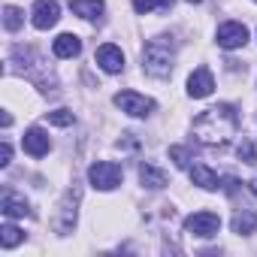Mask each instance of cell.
I'll use <instances>...</instances> for the list:
<instances>
[{"mask_svg":"<svg viewBox=\"0 0 257 257\" xmlns=\"http://www.w3.org/2000/svg\"><path fill=\"white\" fill-rule=\"evenodd\" d=\"M239 134V112L230 103H218L194 118V140L209 149L227 146Z\"/></svg>","mask_w":257,"mask_h":257,"instance_id":"6da1fadb","label":"cell"},{"mask_svg":"<svg viewBox=\"0 0 257 257\" xmlns=\"http://www.w3.org/2000/svg\"><path fill=\"white\" fill-rule=\"evenodd\" d=\"M173 61H176V43L173 37H155L146 43L143 49V70L155 79H167L173 73Z\"/></svg>","mask_w":257,"mask_h":257,"instance_id":"7a4b0ae2","label":"cell"},{"mask_svg":"<svg viewBox=\"0 0 257 257\" xmlns=\"http://www.w3.org/2000/svg\"><path fill=\"white\" fill-rule=\"evenodd\" d=\"M121 167L118 164H112V161H97V164H91L88 167V182L97 188V191H112V188H118L121 185Z\"/></svg>","mask_w":257,"mask_h":257,"instance_id":"3957f363","label":"cell"},{"mask_svg":"<svg viewBox=\"0 0 257 257\" xmlns=\"http://www.w3.org/2000/svg\"><path fill=\"white\" fill-rule=\"evenodd\" d=\"M115 106L127 115H134V118H146L155 112V100L146 97V94H137V91H121L115 94Z\"/></svg>","mask_w":257,"mask_h":257,"instance_id":"277c9868","label":"cell"},{"mask_svg":"<svg viewBox=\"0 0 257 257\" xmlns=\"http://www.w3.org/2000/svg\"><path fill=\"white\" fill-rule=\"evenodd\" d=\"M218 227H221V218H218L215 212H194V215L185 218V230L194 233V236H203V239L215 236Z\"/></svg>","mask_w":257,"mask_h":257,"instance_id":"5b68a950","label":"cell"},{"mask_svg":"<svg viewBox=\"0 0 257 257\" xmlns=\"http://www.w3.org/2000/svg\"><path fill=\"white\" fill-rule=\"evenodd\" d=\"M58 19H61L58 0H37V4H34V19H31V22H34L37 31H49V28H55Z\"/></svg>","mask_w":257,"mask_h":257,"instance_id":"8992f818","label":"cell"},{"mask_svg":"<svg viewBox=\"0 0 257 257\" xmlns=\"http://www.w3.org/2000/svg\"><path fill=\"white\" fill-rule=\"evenodd\" d=\"M248 43V31L242 22H224L218 28V46L221 49H242Z\"/></svg>","mask_w":257,"mask_h":257,"instance_id":"52a82bcc","label":"cell"},{"mask_svg":"<svg viewBox=\"0 0 257 257\" xmlns=\"http://www.w3.org/2000/svg\"><path fill=\"white\" fill-rule=\"evenodd\" d=\"M215 91V76H212V70L209 67H197L191 76H188V94L194 97V100H200V97H209Z\"/></svg>","mask_w":257,"mask_h":257,"instance_id":"ba28073f","label":"cell"},{"mask_svg":"<svg viewBox=\"0 0 257 257\" xmlns=\"http://www.w3.org/2000/svg\"><path fill=\"white\" fill-rule=\"evenodd\" d=\"M76 203H79V191L73 188V191H67V197L61 200V212H58V218H55V230L58 233H70L73 230V224H76Z\"/></svg>","mask_w":257,"mask_h":257,"instance_id":"9c48e42d","label":"cell"},{"mask_svg":"<svg viewBox=\"0 0 257 257\" xmlns=\"http://www.w3.org/2000/svg\"><path fill=\"white\" fill-rule=\"evenodd\" d=\"M22 146H25V152L31 158H43V155H49L52 140H49V134L43 131V127H31V131L22 137Z\"/></svg>","mask_w":257,"mask_h":257,"instance_id":"30bf717a","label":"cell"},{"mask_svg":"<svg viewBox=\"0 0 257 257\" xmlns=\"http://www.w3.org/2000/svg\"><path fill=\"white\" fill-rule=\"evenodd\" d=\"M94 61H97L106 73H121V70H124V52H121L118 46H112V43H103V46L97 49Z\"/></svg>","mask_w":257,"mask_h":257,"instance_id":"8fae6325","label":"cell"},{"mask_svg":"<svg viewBox=\"0 0 257 257\" xmlns=\"http://www.w3.org/2000/svg\"><path fill=\"white\" fill-rule=\"evenodd\" d=\"M0 212H4L7 218H25V215H31V206H28V200L19 197L16 191H7L4 200H0Z\"/></svg>","mask_w":257,"mask_h":257,"instance_id":"7c38bea8","label":"cell"},{"mask_svg":"<svg viewBox=\"0 0 257 257\" xmlns=\"http://www.w3.org/2000/svg\"><path fill=\"white\" fill-rule=\"evenodd\" d=\"M191 182L197 185V188H203V191H215V188H221L218 182V173L212 170V167H206V164H194L191 167Z\"/></svg>","mask_w":257,"mask_h":257,"instance_id":"4fadbf2b","label":"cell"},{"mask_svg":"<svg viewBox=\"0 0 257 257\" xmlns=\"http://www.w3.org/2000/svg\"><path fill=\"white\" fill-rule=\"evenodd\" d=\"M52 52H55V58H76L82 52V40L76 34H61L52 43Z\"/></svg>","mask_w":257,"mask_h":257,"instance_id":"5bb4252c","label":"cell"},{"mask_svg":"<svg viewBox=\"0 0 257 257\" xmlns=\"http://www.w3.org/2000/svg\"><path fill=\"white\" fill-rule=\"evenodd\" d=\"M140 182L146 185V188H152V191H161V188H167V173L164 170H158L155 164H140Z\"/></svg>","mask_w":257,"mask_h":257,"instance_id":"9a60e30c","label":"cell"},{"mask_svg":"<svg viewBox=\"0 0 257 257\" xmlns=\"http://www.w3.org/2000/svg\"><path fill=\"white\" fill-rule=\"evenodd\" d=\"M70 10H73L79 19L94 22V19H100V13H103V0H70Z\"/></svg>","mask_w":257,"mask_h":257,"instance_id":"2e32d148","label":"cell"},{"mask_svg":"<svg viewBox=\"0 0 257 257\" xmlns=\"http://www.w3.org/2000/svg\"><path fill=\"white\" fill-rule=\"evenodd\" d=\"M254 227H257V212H251V209H242V212L233 218V233H239V236L254 233Z\"/></svg>","mask_w":257,"mask_h":257,"instance_id":"e0dca14e","label":"cell"},{"mask_svg":"<svg viewBox=\"0 0 257 257\" xmlns=\"http://www.w3.org/2000/svg\"><path fill=\"white\" fill-rule=\"evenodd\" d=\"M134 10H137L140 16H149L152 10H164V13H170V10H173V0H134Z\"/></svg>","mask_w":257,"mask_h":257,"instance_id":"ac0fdd59","label":"cell"},{"mask_svg":"<svg viewBox=\"0 0 257 257\" xmlns=\"http://www.w3.org/2000/svg\"><path fill=\"white\" fill-rule=\"evenodd\" d=\"M22 25H25V13H22L19 7H4V28H7L10 34H16Z\"/></svg>","mask_w":257,"mask_h":257,"instance_id":"d6986e66","label":"cell"},{"mask_svg":"<svg viewBox=\"0 0 257 257\" xmlns=\"http://www.w3.org/2000/svg\"><path fill=\"white\" fill-rule=\"evenodd\" d=\"M25 239V233L13 224H4V230H0V248H16L19 242Z\"/></svg>","mask_w":257,"mask_h":257,"instance_id":"ffe728a7","label":"cell"},{"mask_svg":"<svg viewBox=\"0 0 257 257\" xmlns=\"http://www.w3.org/2000/svg\"><path fill=\"white\" fill-rule=\"evenodd\" d=\"M46 121L55 124V127H70V124L76 121V115H73L70 109H55V112H46Z\"/></svg>","mask_w":257,"mask_h":257,"instance_id":"44dd1931","label":"cell"},{"mask_svg":"<svg viewBox=\"0 0 257 257\" xmlns=\"http://www.w3.org/2000/svg\"><path fill=\"white\" fill-rule=\"evenodd\" d=\"M236 152H239V158H242L245 164H254V161H257V152H254V143H251L248 137H245V140L239 143V149H236Z\"/></svg>","mask_w":257,"mask_h":257,"instance_id":"7402d4cb","label":"cell"},{"mask_svg":"<svg viewBox=\"0 0 257 257\" xmlns=\"http://www.w3.org/2000/svg\"><path fill=\"white\" fill-rule=\"evenodd\" d=\"M170 158L176 161V167H188V161H191V155H188L185 146H173V149H170Z\"/></svg>","mask_w":257,"mask_h":257,"instance_id":"603a6c76","label":"cell"},{"mask_svg":"<svg viewBox=\"0 0 257 257\" xmlns=\"http://www.w3.org/2000/svg\"><path fill=\"white\" fill-rule=\"evenodd\" d=\"M10 158H13V146L4 143L0 146V167H10Z\"/></svg>","mask_w":257,"mask_h":257,"instance_id":"cb8c5ba5","label":"cell"},{"mask_svg":"<svg viewBox=\"0 0 257 257\" xmlns=\"http://www.w3.org/2000/svg\"><path fill=\"white\" fill-rule=\"evenodd\" d=\"M221 188H224V191H227V194H236V188H239V182H236V179H233V176H227V179H224V185H221Z\"/></svg>","mask_w":257,"mask_h":257,"instance_id":"d4e9b609","label":"cell"},{"mask_svg":"<svg viewBox=\"0 0 257 257\" xmlns=\"http://www.w3.org/2000/svg\"><path fill=\"white\" fill-rule=\"evenodd\" d=\"M248 188H251V194H254V197H257V176H254V179H251V182H248Z\"/></svg>","mask_w":257,"mask_h":257,"instance_id":"484cf974","label":"cell"},{"mask_svg":"<svg viewBox=\"0 0 257 257\" xmlns=\"http://www.w3.org/2000/svg\"><path fill=\"white\" fill-rule=\"evenodd\" d=\"M188 4H200V0H188Z\"/></svg>","mask_w":257,"mask_h":257,"instance_id":"4316f807","label":"cell"},{"mask_svg":"<svg viewBox=\"0 0 257 257\" xmlns=\"http://www.w3.org/2000/svg\"><path fill=\"white\" fill-rule=\"evenodd\" d=\"M254 4H257V0H254Z\"/></svg>","mask_w":257,"mask_h":257,"instance_id":"83f0119b","label":"cell"}]
</instances>
